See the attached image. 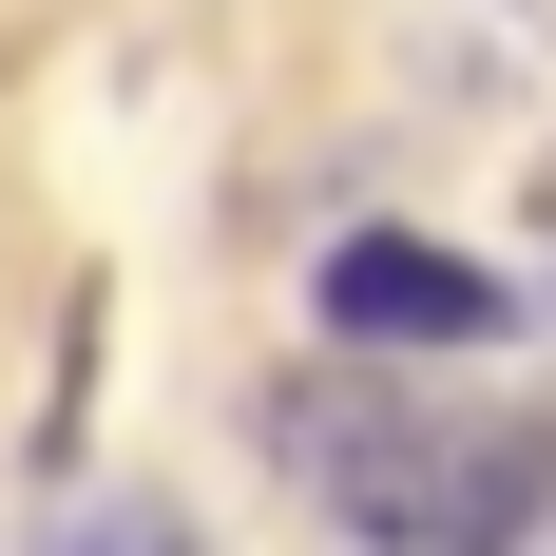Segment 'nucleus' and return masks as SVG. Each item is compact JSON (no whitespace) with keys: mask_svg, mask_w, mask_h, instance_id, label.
<instances>
[{"mask_svg":"<svg viewBox=\"0 0 556 556\" xmlns=\"http://www.w3.org/2000/svg\"><path fill=\"white\" fill-rule=\"evenodd\" d=\"M307 307H327V345L442 365V345H500L518 327V269H480V250H442V230H345L327 269H307Z\"/></svg>","mask_w":556,"mask_h":556,"instance_id":"obj_2","label":"nucleus"},{"mask_svg":"<svg viewBox=\"0 0 556 556\" xmlns=\"http://www.w3.org/2000/svg\"><path fill=\"white\" fill-rule=\"evenodd\" d=\"M269 460L384 556H518L556 518V403H422V384H384V345H365V384L288 365Z\"/></svg>","mask_w":556,"mask_h":556,"instance_id":"obj_1","label":"nucleus"},{"mask_svg":"<svg viewBox=\"0 0 556 556\" xmlns=\"http://www.w3.org/2000/svg\"><path fill=\"white\" fill-rule=\"evenodd\" d=\"M518 230H538V288H518V307L556 327V154H538V192H518Z\"/></svg>","mask_w":556,"mask_h":556,"instance_id":"obj_3","label":"nucleus"}]
</instances>
